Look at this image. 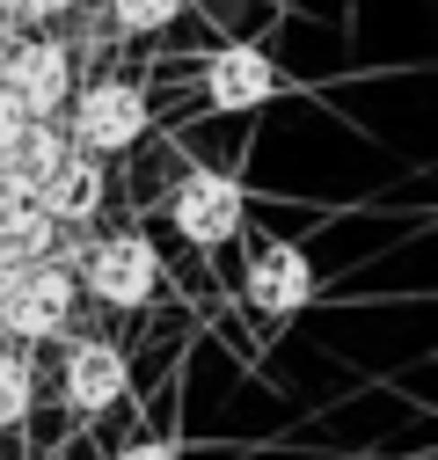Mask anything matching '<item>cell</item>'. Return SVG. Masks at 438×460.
Instances as JSON below:
<instances>
[{"instance_id":"obj_1","label":"cell","mask_w":438,"mask_h":460,"mask_svg":"<svg viewBox=\"0 0 438 460\" xmlns=\"http://www.w3.org/2000/svg\"><path fill=\"white\" fill-rule=\"evenodd\" d=\"M59 125H66V146L88 154V161H118L146 139V88L132 74H95V81H74L66 110H59Z\"/></svg>"},{"instance_id":"obj_2","label":"cell","mask_w":438,"mask_h":460,"mask_svg":"<svg viewBox=\"0 0 438 460\" xmlns=\"http://www.w3.org/2000/svg\"><path fill=\"white\" fill-rule=\"evenodd\" d=\"M66 270H74V285H88V300L118 307V314L146 307V300H153V285H161L153 242L139 234V226H118V234H95V242H81V256H74Z\"/></svg>"},{"instance_id":"obj_3","label":"cell","mask_w":438,"mask_h":460,"mask_svg":"<svg viewBox=\"0 0 438 460\" xmlns=\"http://www.w3.org/2000/svg\"><path fill=\"white\" fill-rule=\"evenodd\" d=\"M74 300H81V285L66 263H30L8 293H0V336L15 343V351H37V343H59L74 336Z\"/></svg>"},{"instance_id":"obj_4","label":"cell","mask_w":438,"mask_h":460,"mask_svg":"<svg viewBox=\"0 0 438 460\" xmlns=\"http://www.w3.org/2000/svg\"><path fill=\"white\" fill-rule=\"evenodd\" d=\"M74 81H81V66H74L66 37L15 30L8 44H0V88L22 102V118H59L66 95H74Z\"/></svg>"},{"instance_id":"obj_5","label":"cell","mask_w":438,"mask_h":460,"mask_svg":"<svg viewBox=\"0 0 438 460\" xmlns=\"http://www.w3.org/2000/svg\"><path fill=\"white\" fill-rule=\"evenodd\" d=\"M169 219L190 249H227L249 219V190L234 176H219V168H183L169 190Z\"/></svg>"},{"instance_id":"obj_6","label":"cell","mask_w":438,"mask_h":460,"mask_svg":"<svg viewBox=\"0 0 438 460\" xmlns=\"http://www.w3.org/2000/svg\"><path fill=\"white\" fill-rule=\"evenodd\" d=\"M132 387V366L110 336H59V402L74 417H102L118 410Z\"/></svg>"},{"instance_id":"obj_7","label":"cell","mask_w":438,"mask_h":460,"mask_svg":"<svg viewBox=\"0 0 438 460\" xmlns=\"http://www.w3.org/2000/svg\"><path fill=\"white\" fill-rule=\"evenodd\" d=\"M241 300L270 322H285L314 300V263L293 249V242H249L241 256Z\"/></svg>"},{"instance_id":"obj_8","label":"cell","mask_w":438,"mask_h":460,"mask_svg":"<svg viewBox=\"0 0 438 460\" xmlns=\"http://www.w3.org/2000/svg\"><path fill=\"white\" fill-rule=\"evenodd\" d=\"M278 59H270L263 44H219L205 59V102L227 110V118H241V110H263L270 95H278Z\"/></svg>"},{"instance_id":"obj_9","label":"cell","mask_w":438,"mask_h":460,"mask_svg":"<svg viewBox=\"0 0 438 460\" xmlns=\"http://www.w3.org/2000/svg\"><path fill=\"white\" fill-rule=\"evenodd\" d=\"M37 205L51 212V226H59V234H88V226L102 219V205H110V176H102V161L66 154V161H59V176L37 190Z\"/></svg>"},{"instance_id":"obj_10","label":"cell","mask_w":438,"mask_h":460,"mask_svg":"<svg viewBox=\"0 0 438 460\" xmlns=\"http://www.w3.org/2000/svg\"><path fill=\"white\" fill-rule=\"evenodd\" d=\"M66 125L59 118H22L8 139H0V183H15V190H44L51 176H59V161H66Z\"/></svg>"},{"instance_id":"obj_11","label":"cell","mask_w":438,"mask_h":460,"mask_svg":"<svg viewBox=\"0 0 438 460\" xmlns=\"http://www.w3.org/2000/svg\"><path fill=\"white\" fill-rule=\"evenodd\" d=\"M30 410H37V358L0 343V431L30 424Z\"/></svg>"},{"instance_id":"obj_12","label":"cell","mask_w":438,"mask_h":460,"mask_svg":"<svg viewBox=\"0 0 438 460\" xmlns=\"http://www.w3.org/2000/svg\"><path fill=\"white\" fill-rule=\"evenodd\" d=\"M102 15H110L118 37H153L183 15V0H102Z\"/></svg>"},{"instance_id":"obj_13","label":"cell","mask_w":438,"mask_h":460,"mask_svg":"<svg viewBox=\"0 0 438 460\" xmlns=\"http://www.w3.org/2000/svg\"><path fill=\"white\" fill-rule=\"evenodd\" d=\"M81 8V0H0V22H15V30H44V22H66Z\"/></svg>"},{"instance_id":"obj_14","label":"cell","mask_w":438,"mask_h":460,"mask_svg":"<svg viewBox=\"0 0 438 460\" xmlns=\"http://www.w3.org/2000/svg\"><path fill=\"white\" fill-rule=\"evenodd\" d=\"M118 460H183V453H176L169 438H132V446H125Z\"/></svg>"},{"instance_id":"obj_15","label":"cell","mask_w":438,"mask_h":460,"mask_svg":"<svg viewBox=\"0 0 438 460\" xmlns=\"http://www.w3.org/2000/svg\"><path fill=\"white\" fill-rule=\"evenodd\" d=\"M15 125H22V102H15V95H8V88H0V139H8V132H15Z\"/></svg>"},{"instance_id":"obj_16","label":"cell","mask_w":438,"mask_h":460,"mask_svg":"<svg viewBox=\"0 0 438 460\" xmlns=\"http://www.w3.org/2000/svg\"><path fill=\"white\" fill-rule=\"evenodd\" d=\"M22 270H30V263H22V256H15V249H0V293H8V285H15V278H22Z\"/></svg>"}]
</instances>
